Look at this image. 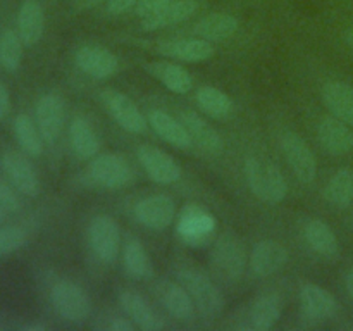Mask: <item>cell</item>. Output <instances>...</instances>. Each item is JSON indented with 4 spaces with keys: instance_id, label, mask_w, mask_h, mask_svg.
Masks as SVG:
<instances>
[{
    "instance_id": "1",
    "label": "cell",
    "mask_w": 353,
    "mask_h": 331,
    "mask_svg": "<svg viewBox=\"0 0 353 331\" xmlns=\"http://www.w3.org/2000/svg\"><path fill=\"white\" fill-rule=\"evenodd\" d=\"M245 176L254 195L265 203H279L286 199L288 185L281 169L259 155H248L245 161Z\"/></svg>"
},
{
    "instance_id": "2",
    "label": "cell",
    "mask_w": 353,
    "mask_h": 331,
    "mask_svg": "<svg viewBox=\"0 0 353 331\" xmlns=\"http://www.w3.org/2000/svg\"><path fill=\"white\" fill-rule=\"evenodd\" d=\"M178 279L195 302L196 310L207 319H216L224 309V297L216 283L199 269H181Z\"/></svg>"
},
{
    "instance_id": "3",
    "label": "cell",
    "mask_w": 353,
    "mask_h": 331,
    "mask_svg": "<svg viewBox=\"0 0 353 331\" xmlns=\"http://www.w3.org/2000/svg\"><path fill=\"white\" fill-rule=\"evenodd\" d=\"M210 264L217 278L228 283L238 281L247 268V254L240 238L234 233L221 234L214 243Z\"/></svg>"
},
{
    "instance_id": "4",
    "label": "cell",
    "mask_w": 353,
    "mask_h": 331,
    "mask_svg": "<svg viewBox=\"0 0 353 331\" xmlns=\"http://www.w3.org/2000/svg\"><path fill=\"white\" fill-rule=\"evenodd\" d=\"M50 302L55 312L69 323L81 324L92 314V302L85 290L74 281L61 279L50 290Z\"/></svg>"
},
{
    "instance_id": "5",
    "label": "cell",
    "mask_w": 353,
    "mask_h": 331,
    "mask_svg": "<svg viewBox=\"0 0 353 331\" xmlns=\"http://www.w3.org/2000/svg\"><path fill=\"white\" fill-rule=\"evenodd\" d=\"M88 176L95 185L107 190L124 188L133 178L130 162L117 154H99L90 161Z\"/></svg>"
},
{
    "instance_id": "6",
    "label": "cell",
    "mask_w": 353,
    "mask_h": 331,
    "mask_svg": "<svg viewBox=\"0 0 353 331\" xmlns=\"http://www.w3.org/2000/svg\"><path fill=\"white\" fill-rule=\"evenodd\" d=\"M88 243L93 254L105 264H112L121 252V230L116 219L100 214L88 226Z\"/></svg>"
},
{
    "instance_id": "7",
    "label": "cell",
    "mask_w": 353,
    "mask_h": 331,
    "mask_svg": "<svg viewBox=\"0 0 353 331\" xmlns=\"http://www.w3.org/2000/svg\"><path fill=\"white\" fill-rule=\"evenodd\" d=\"M216 230V221L212 214L200 203H186L178 216L179 238L192 247H200L209 240Z\"/></svg>"
},
{
    "instance_id": "8",
    "label": "cell",
    "mask_w": 353,
    "mask_h": 331,
    "mask_svg": "<svg viewBox=\"0 0 353 331\" xmlns=\"http://www.w3.org/2000/svg\"><path fill=\"white\" fill-rule=\"evenodd\" d=\"M281 148L300 183L310 185L317 176V159L312 148L296 133H286L281 140Z\"/></svg>"
},
{
    "instance_id": "9",
    "label": "cell",
    "mask_w": 353,
    "mask_h": 331,
    "mask_svg": "<svg viewBox=\"0 0 353 331\" xmlns=\"http://www.w3.org/2000/svg\"><path fill=\"white\" fill-rule=\"evenodd\" d=\"M102 100L105 103L107 112L112 116V119L123 128L124 131L133 134H141L147 131L148 121L145 119V116L141 114V110L138 109L137 103L130 99L128 95H124L123 92H117V90H105L102 93Z\"/></svg>"
},
{
    "instance_id": "10",
    "label": "cell",
    "mask_w": 353,
    "mask_h": 331,
    "mask_svg": "<svg viewBox=\"0 0 353 331\" xmlns=\"http://www.w3.org/2000/svg\"><path fill=\"white\" fill-rule=\"evenodd\" d=\"M0 168L10 185L26 197H37L40 192V179L31 162L23 154L14 150L3 152L0 157Z\"/></svg>"
},
{
    "instance_id": "11",
    "label": "cell",
    "mask_w": 353,
    "mask_h": 331,
    "mask_svg": "<svg viewBox=\"0 0 353 331\" xmlns=\"http://www.w3.org/2000/svg\"><path fill=\"white\" fill-rule=\"evenodd\" d=\"M138 161L143 166L145 172L161 185H172L181 178V166L174 157L154 145H140L137 150Z\"/></svg>"
},
{
    "instance_id": "12",
    "label": "cell",
    "mask_w": 353,
    "mask_h": 331,
    "mask_svg": "<svg viewBox=\"0 0 353 331\" xmlns=\"http://www.w3.org/2000/svg\"><path fill=\"white\" fill-rule=\"evenodd\" d=\"M37 126L45 143L54 145L61 137L65 123V103L57 93H47L37 102Z\"/></svg>"
},
{
    "instance_id": "13",
    "label": "cell",
    "mask_w": 353,
    "mask_h": 331,
    "mask_svg": "<svg viewBox=\"0 0 353 331\" xmlns=\"http://www.w3.org/2000/svg\"><path fill=\"white\" fill-rule=\"evenodd\" d=\"M134 217L148 230H164L176 217V203L169 195L145 197L134 205Z\"/></svg>"
},
{
    "instance_id": "14",
    "label": "cell",
    "mask_w": 353,
    "mask_h": 331,
    "mask_svg": "<svg viewBox=\"0 0 353 331\" xmlns=\"http://www.w3.org/2000/svg\"><path fill=\"white\" fill-rule=\"evenodd\" d=\"M76 68L93 79H107L119 69V59L109 48L99 45H85L74 55Z\"/></svg>"
},
{
    "instance_id": "15",
    "label": "cell",
    "mask_w": 353,
    "mask_h": 331,
    "mask_svg": "<svg viewBox=\"0 0 353 331\" xmlns=\"http://www.w3.org/2000/svg\"><path fill=\"white\" fill-rule=\"evenodd\" d=\"M155 293H157L159 300L165 307V310L174 319L183 321V323H190V321L195 319V302L181 283L159 281L155 285Z\"/></svg>"
},
{
    "instance_id": "16",
    "label": "cell",
    "mask_w": 353,
    "mask_h": 331,
    "mask_svg": "<svg viewBox=\"0 0 353 331\" xmlns=\"http://www.w3.org/2000/svg\"><path fill=\"white\" fill-rule=\"evenodd\" d=\"M288 257V250L278 240H262L252 250L250 269L259 278H268L285 268Z\"/></svg>"
},
{
    "instance_id": "17",
    "label": "cell",
    "mask_w": 353,
    "mask_h": 331,
    "mask_svg": "<svg viewBox=\"0 0 353 331\" xmlns=\"http://www.w3.org/2000/svg\"><path fill=\"white\" fill-rule=\"evenodd\" d=\"M159 54L178 59L183 62H203L209 61L216 54L212 41L203 38H179V40H165L159 43Z\"/></svg>"
},
{
    "instance_id": "18",
    "label": "cell",
    "mask_w": 353,
    "mask_h": 331,
    "mask_svg": "<svg viewBox=\"0 0 353 331\" xmlns=\"http://www.w3.org/2000/svg\"><path fill=\"white\" fill-rule=\"evenodd\" d=\"M181 123L188 130L193 145H196L200 150L209 155H219L223 152L224 143L219 131L212 124L207 123L202 116L192 112V110H185V112H181Z\"/></svg>"
},
{
    "instance_id": "19",
    "label": "cell",
    "mask_w": 353,
    "mask_h": 331,
    "mask_svg": "<svg viewBox=\"0 0 353 331\" xmlns=\"http://www.w3.org/2000/svg\"><path fill=\"white\" fill-rule=\"evenodd\" d=\"M302 310L309 319L326 321L336 314L338 302L327 290L316 283H305L300 290Z\"/></svg>"
},
{
    "instance_id": "20",
    "label": "cell",
    "mask_w": 353,
    "mask_h": 331,
    "mask_svg": "<svg viewBox=\"0 0 353 331\" xmlns=\"http://www.w3.org/2000/svg\"><path fill=\"white\" fill-rule=\"evenodd\" d=\"M317 137L324 150L331 155H345L353 148V131L338 117H324L317 128Z\"/></svg>"
},
{
    "instance_id": "21",
    "label": "cell",
    "mask_w": 353,
    "mask_h": 331,
    "mask_svg": "<svg viewBox=\"0 0 353 331\" xmlns=\"http://www.w3.org/2000/svg\"><path fill=\"white\" fill-rule=\"evenodd\" d=\"M148 123H150L152 130L172 147L181 148V150H190L193 147V140L185 124L172 117L171 114L155 109L148 116Z\"/></svg>"
},
{
    "instance_id": "22",
    "label": "cell",
    "mask_w": 353,
    "mask_h": 331,
    "mask_svg": "<svg viewBox=\"0 0 353 331\" xmlns=\"http://www.w3.org/2000/svg\"><path fill=\"white\" fill-rule=\"evenodd\" d=\"M121 309L126 312V316L143 331H157L164 328V323L157 317V314L152 310L147 300L137 292L124 290L119 295Z\"/></svg>"
},
{
    "instance_id": "23",
    "label": "cell",
    "mask_w": 353,
    "mask_h": 331,
    "mask_svg": "<svg viewBox=\"0 0 353 331\" xmlns=\"http://www.w3.org/2000/svg\"><path fill=\"white\" fill-rule=\"evenodd\" d=\"M45 14L37 0H24L17 14V33L24 47H33L43 37Z\"/></svg>"
},
{
    "instance_id": "24",
    "label": "cell",
    "mask_w": 353,
    "mask_h": 331,
    "mask_svg": "<svg viewBox=\"0 0 353 331\" xmlns=\"http://www.w3.org/2000/svg\"><path fill=\"white\" fill-rule=\"evenodd\" d=\"M145 71L154 76L171 92L185 95L193 88V78L185 68L169 61H154L145 64Z\"/></svg>"
},
{
    "instance_id": "25",
    "label": "cell",
    "mask_w": 353,
    "mask_h": 331,
    "mask_svg": "<svg viewBox=\"0 0 353 331\" xmlns=\"http://www.w3.org/2000/svg\"><path fill=\"white\" fill-rule=\"evenodd\" d=\"M324 106L334 117L353 126V86L343 81H330L323 86Z\"/></svg>"
},
{
    "instance_id": "26",
    "label": "cell",
    "mask_w": 353,
    "mask_h": 331,
    "mask_svg": "<svg viewBox=\"0 0 353 331\" xmlns=\"http://www.w3.org/2000/svg\"><path fill=\"white\" fill-rule=\"evenodd\" d=\"M69 143L81 161H92L100 152V140L85 117H74L69 124Z\"/></svg>"
},
{
    "instance_id": "27",
    "label": "cell",
    "mask_w": 353,
    "mask_h": 331,
    "mask_svg": "<svg viewBox=\"0 0 353 331\" xmlns=\"http://www.w3.org/2000/svg\"><path fill=\"white\" fill-rule=\"evenodd\" d=\"M195 0H178V2H169L161 12H157L152 17L141 19V30L143 31H155L162 28L174 26V24L183 23L190 19L196 10Z\"/></svg>"
},
{
    "instance_id": "28",
    "label": "cell",
    "mask_w": 353,
    "mask_h": 331,
    "mask_svg": "<svg viewBox=\"0 0 353 331\" xmlns=\"http://www.w3.org/2000/svg\"><path fill=\"white\" fill-rule=\"evenodd\" d=\"M283 314V300L279 299L278 293H264L259 297L250 307V324L254 330L265 331L271 330L279 321Z\"/></svg>"
},
{
    "instance_id": "29",
    "label": "cell",
    "mask_w": 353,
    "mask_h": 331,
    "mask_svg": "<svg viewBox=\"0 0 353 331\" xmlns=\"http://www.w3.org/2000/svg\"><path fill=\"white\" fill-rule=\"evenodd\" d=\"M303 237H305L309 247L323 257L333 259L340 252L336 234L324 221L310 219L303 228Z\"/></svg>"
},
{
    "instance_id": "30",
    "label": "cell",
    "mask_w": 353,
    "mask_h": 331,
    "mask_svg": "<svg viewBox=\"0 0 353 331\" xmlns=\"http://www.w3.org/2000/svg\"><path fill=\"white\" fill-rule=\"evenodd\" d=\"M238 30V19L224 12L205 16L195 24V34L207 41H224Z\"/></svg>"
},
{
    "instance_id": "31",
    "label": "cell",
    "mask_w": 353,
    "mask_h": 331,
    "mask_svg": "<svg viewBox=\"0 0 353 331\" xmlns=\"http://www.w3.org/2000/svg\"><path fill=\"white\" fill-rule=\"evenodd\" d=\"M14 137L19 143L21 150L30 157H40L43 154V138L37 123H33L28 114H17L14 119Z\"/></svg>"
},
{
    "instance_id": "32",
    "label": "cell",
    "mask_w": 353,
    "mask_h": 331,
    "mask_svg": "<svg viewBox=\"0 0 353 331\" xmlns=\"http://www.w3.org/2000/svg\"><path fill=\"white\" fill-rule=\"evenodd\" d=\"M123 262L128 274L131 278L138 279V281L148 279L152 276V272H154L150 255L145 250L143 243L140 240H137V238H130L126 241V245H124Z\"/></svg>"
},
{
    "instance_id": "33",
    "label": "cell",
    "mask_w": 353,
    "mask_h": 331,
    "mask_svg": "<svg viewBox=\"0 0 353 331\" xmlns=\"http://www.w3.org/2000/svg\"><path fill=\"white\" fill-rule=\"evenodd\" d=\"M324 199L338 209H347L353 202V171L348 168L340 169L333 174L324 188Z\"/></svg>"
},
{
    "instance_id": "34",
    "label": "cell",
    "mask_w": 353,
    "mask_h": 331,
    "mask_svg": "<svg viewBox=\"0 0 353 331\" xmlns=\"http://www.w3.org/2000/svg\"><path fill=\"white\" fill-rule=\"evenodd\" d=\"M196 103L207 116L214 119H224L233 112V102L228 93L216 86H202L196 90Z\"/></svg>"
},
{
    "instance_id": "35",
    "label": "cell",
    "mask_w": 353,
    "mask_h": 331,
    "mask_svg": "<svg viewBox=\"0 0 353 331\" xmlns=\"http://www.w3.org/2000/svg\"><path fill=\"white\" fill-rule=\"evenodd\" d=\"M23 40L14 30H6L0 37V64L6 71L16 72L23 61Z\"/></svg>"
},
{
    "instance_id": "36",
    "label": "cell",
    "mask_w": 353,
    "mask_h": 331,
    "mask_svg": "<svg viewBox=\"0 0 353 331\" xmlns=\"http://www.w3.org/2000/svg\"><path fill=\"white\" fill-rule=\"evenodd\" d=\"M28 234L19 226L0 228V257L14 254L26 245Z\"/></svg>"
},
{
    "instance_id": "37",
    "label": "cell",
    "mask_w": 353,
    "mask_h": 331,
    "mask_svg": "<svg viewBox=\"0 0 353 331\" xmlns=\"http://www.w3.org/2000/svg\"><path fill=\"white\" fill-rule=\"evenodd\" d=\"M0 207H3L9 214L21 210V200L17 197L16 188L2 178H0Z\"/></svg>"
},
{
    "instance_id": "38",
    "label": "cell",
    "mask_w": 353,
    "mask_h": 331,
    "mask_svg": "<svg viewBox=\"0 0 353 331\" xmlns=\"http://www.w3.org/2000/svg\"><path fill=\"white\" fill-rule=\"evenodd\" d=\"M171 0H137L134 6V12L138 17L145 19V17H152L157 12H161Z\"/></svg>"
},
{
    "instance_id": "39",
    "label": "cell",
    "mask_w": 353,
    "mask_h": 331,
    "mask_svg": "<svg viewBox=\"0 0 353 331\" xmlns=\"http://www.w3.org/2000/svg\"><path fill=\"white\" fill-rule=\"evenodd\" d=\"M134 6H137V0H107V10L114 16L128 12Z\"/></svg>"
},
{
    "instance_id": "40",
    "label": "cell",
    "mask_w": 353,
    "mask_h": 331,
    "mask_svg": "<svg viewBox=\"0 0 353 331\" xmlns=\"http://www.w3.org/2000/svg\"><path fill=\"white\" fill-rule=\"evenodd\" d=\"M9 110H10V95H9V90L3 83H0V121L6 119L9 116Z\"/></svg>"
},
{
    "instance_id": "41",
    "label": "cell",
    "mask_w": 353,
    "mask_h": 331,
    "mask_svg": "<svg viewBox=\"0 0 353 331\" xmlns=\"http://www.w3.org/2000/svg\"><path fill=\"white\" fill-rule=\"evenodd\" d=\"M134 328H137V324L130 317H116L109 324V330L112 331H133Z\"/></svg>"
},
{
    "instance_id": "42",
    "label": "cell",
    "mask_w": 353,
    "mask_h": 331,
    "mask_svg": "<svg viewBox=\"0 0 353 331\" xmlns=\"http://www.w3.org/2000/svg\"><path fill=\"white\" fill-rule=\"evenodd\" d=\"M347 292L348 295L353 299V268L350 269V272L347 274Z\"/></svg>"
},
{
    "instance_id": "43",
    "label": "cell",
    "mask_w": 353,
    "mask_h": 331,
    "mask_svg": "<svg viewBox=\"0 0 353 331\" xmlns=\"http://www.w3.org/2000/svg\"><path fill=\"white\" fill-rule=\"evenodd\" d=\"M23 330L24 331H45V324H40V323L26 324V326H24Z\"/></svg>"
},
{
    "instance_id": "44",
    "label": "cell",
    "mask_w": 353,
    "mask_h": 331,
    "mask_svg": "<svg viewBox=\"0 0 353 331\" xmlns=\"http://www.w3.org/2000/svg\"><path fill=\"white\" fill-rule=\"evenodd\" d=\"M7 216H9V212H7L3 207H0V223H3V221L7 219Z\"/></svg>"
},
{
    "instance_id": "45",
    "label": "cell",
    "mask_w": 353,
    "mask_h": 331,
    "mask_svg": "<svg viewBox=\"0 0 353 331\" xmlns=\"http://www.w3.org/2000/svg\"><path fill=\"white\" fill-rule=\"evenodd\" d=\"M347 41H348V45H350V47L353 48V30H350L347 33Z\"/></svg>"
},
{
    "instance_id": "46",
    "label": "cell",
    "mask_w": 353,
    "mask_h": 331,
    "mask_svg": "<svg viewBox=\"0 0 353 331\" xmlns=\"http://www.w3.org/2000/svg\"><path fill=\"white\" fill-rule=\"evenodd\" d=\"M83 2H88V3H99L100 0H83Z\"/></svg>"
}]
</instances>
